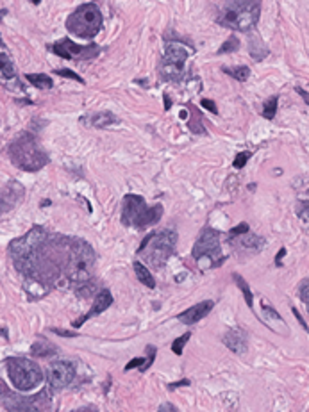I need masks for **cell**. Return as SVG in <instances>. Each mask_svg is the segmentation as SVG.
Returning a JSON list of instances; mask_svg holds the SVG:
<instances>
[{"instance_id":"obj_42","label":"cell","mask_w":309,"mask_h":412,"mask_svg":"<svg viewBox=\"0 0 309 412\" xmlns=\"http://www.w3.org/2000/svg\"><path fill=\"white\" fill-rule=\"evenodd\" d=\"M74 412H99V411H97L93 405H88V407H81V409H77V411H74Z\"/></svg>"},{"instance_id":"obj_5","label":"cell","mask_w":309,"mask_h":412,"mask_svg":"<svg viewBox=\"0 0 309 412\" xmlns=\"http://www.w3.org/2000/svg\"><path fill=\"white\" fill-rule=\"evenodd\" d=\"M66 29L81 39H91L102 29V13L95 4H84L66 20Z\"/></svg>"},{"instance_id":"obj_2","label":"cell","mask_w":309,"mask_h":412,"mask_svg":"<svg viewBox=\"0 0 309 412\" xmlns=\"http://www.w3.org/2000/svg\"><path fill=\"white\" fill-rule=\"evenodd\" d=\"M9 157L16 168L23 172H40L48 162L47 154L43 152L38 139L29 132H21L9 146Z\"/></svg>"},{"instance_id":"obj_9","label":"cell","mask_w":309,"mask_h":412,"mask_svg":"<svg viewBox=\"0 0 309 412\" xmlns=\"http://www.w3.org/2000/svg\"><path fill=\"white\" fill-rule=\"evenodd\" d=\"M52 52L56 56L63 59H75V61H82V59H93L99 56L100 48L97 45H79L72 39H59L52 47Z\"/></svg>"},{"instance_id":"obj_18","label":"cell","mask_w":309,"mask_h":412,"mask_svg":"<svg viewBox=\"0 0 309 412\" xmlns=\"http://www.w3.org/2000/svg\"><path fill=\"white\" fill-rule=\"evenodd\" d=\"M132 266H134V273H136L138 280L142 282L143 286L148 287V289H154V287H156V278L152 276V273L148 272V268L145 266V264H142L140 261H136Z\"/></svg>"},{"instance_id":"obj_10","label":"cell","mask_w":309,"mask_h":412,"mask_svg":"<svg viewBox=\"0 0 309 412\" xmlns=\"http://www.w3.org/2000/svg\"><path fill=\"white\" fill-rule=\"evenodd\" d=\"M75 376V366L68 360H56L47 371V380L54 389H63L72 384Z\"/></svg>"},{"instance_id":"obj_8","label":"cell","mask_w":309,"mask_h":412,"mask_svg":"<svg viewBox=\"0 0 309 412\" xmlns=\"http://www.w3.org/2000/svg\"><path fill=\"white\" fill-rule=\"evenodd\" d=\"M193 257L197 261L209 259L211 268L218 264V259H222V248H220V232L213 229H204L200 234L199 241L193 246Z\"/></svg>"},{"instance_id":"obj_26","label":"cell","mask_w":309,"mask_h":412,"mask_svg":"<svg viewBox=\"0 0 309 412\" xmlns=\"http://www.w3.org/2000/svg\"><path fill=\"white\" fill-rule=\"evenodd\" d=\"M0 72L7 78H13L16 75V70L11 63V59L7 58V54H0Z\"/></svg>"},{"instance_id":"obj_29","label":"cell","mask_w":309,"mask_h":412,"mask_svg":"<svg viewBox=\"0 0 309 412\" xmlns=\"http://www.w3.org/2000/svg\"><path fill=\"white\" fill-rule=\"evenodd\" d=\"M189 337H191V332H186V334H183L181 337H177V339L172 343V352L175 355H183V350H184V344L188 343Z\"/></svg>"},{"instance_id":"obj_30","label":"cell","mask_w":309,"mask_h":412,"mask_svg":"<svg viewBox=\"0 0 309 412\" xmlns=\"http://www.w3.org/2000/svg\"><path fill=\"white\" fill-rule=\"evenodd\" d=\"M191 113H193V120L189 121V129H191V132H195V134H204V125H202V121H200V116H199V113H197V109L191 107Z\"/></svg>"},{"instance_id":"obj_27","label":"cell","mask_w":309,"mask_h":412,"mask_svg":"<svg viewBox=\"0 0 309 412\" xmlns=\"http://www.w3.org/2000/svg\"><path fill=\"white\" fill-rule=\"evenodd\" d=\"M277 104H279L277 97H272V98H268L267 102H265V105H263V116H265L267 120H272L273 116H275V113H277Z\"/></svg>"},{"instance_id":"obj_34","label":"cell","mask_w":309,"mask_h":412,"mask_svg":"<svg viewBox=\"0 0 309 412\" xmlns=\"http://www.w3.org/2000/svg\"><path fill=\"white\" fill-rule=\"evenodd\" d=\"M300 298H302L304 305H309V280L308 278H304L302 284H300Z\"/></svg>"},{"instance_id":"obj_37","label":"cell","mask_w":309,"mask_h":412,"mask_svg":"<svg viewBox=\"0 0 309 412\" xmlns=\"http://www.w3.org/2000/svg\"><path fill=\"white\" fill-rule=\"evenodd\" d=\"M157 412H177V409H175V405L170 402H165L159 405V409H157Z\"/></svg>"},{"instance_id":"obj_40","label":"cell","mask_w":309,"mask_h":412,"mask_svg":"<svg viewBox=\"0 0 309 412\" xmlns=\"http://www.w3.org/2000/svg\"><path fill=\"white\" fill-rule=\"evenodd\" d=\"M291 311H293V314H295V316H297V319H299L300 323H302V327H304V330H308V323H306V321H304V318H302V314H300L299 311H297V309H295V307L291 309Z\"/></svg>"},{"instance_id":"obj_44","label":"cell","mask_w":309,"mask_h":412,"mask_svg":"<svg viewBox=\"0 0 309 412\" xmlns=\"http://www.w3.org/2000/svg\"><path fill=\"white\" fill-rule=\"evenodd\" d=\"M170 105H172V102H170V97L168 95H165V109H170Z\"/></svg>"},{"instance_id":"obj_16","label":"cell","mask_w":309,"mask_h":412,"mask_svg":"<svg viewBox=\"0 0 309 412\" xmlns=\"http://www.w3.org/2000/svg\"><path fill=\"white\" fill-rule=\"evenodd\" d=\"M163 216V205L157 204V205H152V207H145V211L142 213V216L138 218V221L134 223V227L140 230L147 229V227H150V225H156L159 219H161Z\"/></svg>"},{"instance_id":"obj_45","label":"cell","mask_w":309,"mask_h":412,"mask_svg":"<svg viewBox=\"0 0 309 412\" xmlns=\"http://www.w3.org/2000/svg\"><path fill=\"white\" fill-rule=\"evenodd\" d=\"M31 2H32V4H36V5H38L40 2H41V0H31Z\"/></svg>"},{"instance_id":"obj_32","label":"cell","mask_w":309,"mask_h":412,"mask_svg":"<svg viewBox=\"0 0 309 412\" xmlns=\"http://www.w3.org/2000/svg\"><path fill=\"white\" fill-rule=\"evenodd\" d=\"M247 232H248V223H240V225H236L234 229H231V232H229V239H234V237L247 234Z\"/></svg>"},{"instance_id":"obj_41","label":"cell","mask_w":309,"mask_h":412,"mask_svg":"<svg viewBox=\"0 0 309 412\" xmlns=\"http://www.w3.org/2000/svg\"><path fill=\"white\" fill-rule=\"evenodd\" d=\"M286 255V248H281L279 250V254H277V257H275V262H277V266H281V259Z\"/></svg>"},{"instance_id":"obj_38","label":"cell","mask_w":309,"mask_h":412,"mask_svg":"<svg viewBox=\"0 0 309 412\" xmlns=\"http://www.w3.org/2000/svg\"><path fill=\"white\" fill-rule=\"evenodd\" d=\"M52 332H56V334H59V335H64V337H75V332H66V330H63V329H52Z\"/></svg>"},{"instance_id":"obj_35","label":"cell","mask_w":309,"mask_h":412,"mask_svg":"<svg viewBox=\"0 0 309 412\" xmlns=\"http://www.w3.org/2000/svg\"><path fill=\"white\" fill-rule=\"evenodd\" d=\"M143 364H145V357H136V359H132L131 362H127L125 371H131V370H134V368H142Z\"/></svg>"},{"instance_id":"obj_1","label":"cell","mask_w":309,"mask_h":412,"mask_svg":"<svg viewBox=\"0 0 309 412\" xmlns=\"http://www.w3.org/2000/svg\"><path fill=\"white\" fill-rule=\"evenodd\" d=\"M261 0H224L218 9V23L234 31L247 32L259 21Z\"/></svg>"},{"instance_id":"obj_31","label":"cell","mask_w":309,"mask_h":412,"mask_svg":"<svg viewBox=\"0 0 309 412\" xmlns=\"http://www.w3.org/2000/svg\"><path fill=\"white\" fill-rule=\"evenodd\" d=\"M248 159H250V152H240V154L236 156L232 166H234L236 170H241V168H245V164H247Z\"/></svg>"},{"instance_id":"obj_43","label":"cell","mask_w":309,"mask_h":412,"mask_svg":"<svg viewBox=\"0 0 309 412\" xmlns=\"http://www.w3.org/2000/svg\"><path fill=\"white\" fill-rule=\"evenodd\" d=\"M297 93H300L302 97H304V102L308 104V91H304V89H300V88H297Z\"/></svg>"},{"instance_id":"obj_46","label":"cell","mask_w":309,"mask_h":412,"mask_svg":"<svg viewBox=\"0 0 309 412\" xmlns=\"http://www.w3.org/2000/svg\"><path fill=\"white\" fill-rule=\"evenodd\" d=\"M0 45H2V38H0Z\"/></svg>"},{"instance_id":"obj_14","label":"cell","mask_w":309,"mask_h":412,"mask_svg":"<svg viewBox=\"0 0 309 412\" xmlns=\"http://www.w3.org/2000/svg\"><path fill=\"white\" fill-rule=\"evenodd\" d=\"M213 305H215V303L211 302V300H206V302L197 303V305H193V307L186 309L184 313L179 314V321H183L184 325H193V323H197V321H200V319L206 318V316H207V314L211 313Z\"/></svg>"},{"instance_id":"obj_33","label":"cell","mask_w":309,"mask_h":412,"mask_svg":"<svg viewBox=\"0 0 309 412\" xmlns=\"http://www.w3.org/2000/svg\"><path fill=\"white\" fill-rule=\"evenodd\" d=\"M56 73L58 75H61V77H66V78H74V80H77V82H81L82 84L84 80H82V77L81 75H77L75 72H72V70H68V68H61V70H56Z\"/></svg>"},{"instance_id":"obj_15","label":"cell","mask_w":309,"mask_h":412,"mask_svg":"<svg viewBox=\"0 0 309 412\" xmlns=\"http://www.w3.org/2000/svg\"><path fill=\"white\" fill-rule=\"evenodd\" d=\"M224 343L231 352L243 355L247 352V334L243 329H231L224 335Z\"/></svg>"},{"instance_id":"obj_12","label":"cell","mask_w":309,"mask_h":412,"mask_svg":"<svg viewBox=\"0 0 309 412\" xmlns=\"http://www.w3.org/2000/svg\"><path fill=\"white\" fill-rule=\"evenodd\" d=\"M111 303H113V294H111V291L109 289H102V291L95 296L93 305H91V309H89L88 313L84 314L82 318H79L77 321H74V329H81L84 321H88L89 318H95V316L102 314L104 311H107V309L111 307Z\"/></svg>"},{"instance_id":"obj_22","label":"cell","mask_w":309,"mask_h":412,"mask_svg":"<svg viewBox=\"0 0 309 412\" xmlns=\"http://www.w3.org/2000/svg\"><path fill=\"white\" fill-rule=\"evenodd\" d=\"M9 412H43V411L34 402H31V400H16L15 405L9 407Z\"/></svg>"},{"instance_id":"obj_28","label":"cell","mask_w":309,"mask_h":412,"mask_svg":"<svg viewBox=\"0 0 309 412\" xmlns=\"http://www.w3.org/2000/svg\"><path fill=\"white\" fill-rule=\"evenodd\" d=\"M240 48V39L238 38H229V39H226L224 41V45H222L220 48H218V56H224V54H231V52H236Z\"/></svg>"},{"instance_id":"obj_7","label":"cell","mask_w":309,"mask_h":412,"mask_svg":"<svg viewBox=\"0 0 309 412\" xmlns=\"http://www.w3.org/2000/svg\"><path fill=\"white\" fill-rule=\"evenodd\" d=\"M188 56V48L184 47L183 43H168L166 48H165V54H163L161 66H159L163 78L175 82L183 77L184 63H186Z\"/></svg>"},{"instance_id":"obj_20","label":"cell","mask_w":309,"mask_h":412,"mask_svg":"<svg viewBox=\"0 0 309 412\" xmlns=\"http://www.w3.org/2000/svg\"><path fill=\"white\" fill-rule=\"evenodd\" d=\"M56 353H58V348L52 343H48V341H45V343H34L31 346L32 357H50V355H56Z\"/></svg>"},{"instance_id":"obj_3","label":"cell","mask_w":309,"mask_h":412,"mask_svg":"<svg viewBox=\"0 0 309 412\" xmlns=\"http://www.w3.org/2000/svg\"><path fill=\"white\" fill-rule=\"evenodd\" d=\"M175 243H177V234L173 230H161V232H152L142 241L138 248L140 255H145V261L152 268H163L166 261L175 252Z\"/></svg>"},{"instance_id":"obj_11","label":"cell","mask_w":309,"mask_h":412,"mask_svg":"<svg viewBox=\"0 0 309 412\" xmlns=\"http://www.w3.org/2000/svg\"><path fill=\"white\" fill-rule=\"evenodd\" d=\"M147 204L145 198L140 195H125L124 196V204H122V223L125 227H134L138 218L142 216Z\"/></svg>"},{"instance_id":"obj_13","label":"cell","mask_w":309,"mask_h":412,"mask_svg":"<svg viewBox=\"0 0 309 412\" xmlns=\"http://www.w3.org/2000/svg\"><path fill=\"white\" fill-rule=\"evenodd\" d=\"M23 198V188L18 182H9L0 193V213H7L20 204Z\"/></svg>"},{"instance_id":"obj_19","label":"cell","mask_w":309,"mask_h":412,"mask_svg":"<svg viewBox=\"0 0 309 412\" xmlns=\"http://www.w3.org/2000/svg\"><path fill=\"white\" fill-rule=\"evenodd\" d=\"M231 241L241 245V248H254V250H259L263 246V243H265L263 237L250 234V232H247V234H243V235H238V237H234V239H231Z\"/></svg>"},{"instance_id":"obj_25","label":"cell","mask_w":309,"mask_h":412,"mask_svg":"<svg viewBox=\"0 0 309 412\" xmlns=\"http://www.w3.org/2000/svg\"><path fill=\"white\" fill-rule=\"evenodd\" d=\"M224 70V73H227V75H231V77H234L236 80H240V82H245L247 78H248V75H250V68L248 66H236V68H222Z\"/></svg>"},{"instance_id":"obj_39","label":"cell","mask_w":309,"mask_h":412,"mask_svg":"<svg viewBox=\"0 0 309 412\" xmlns=\"http://www.w3.org/2000/svg\"><path fill=\"white\" fill-rule=\"evenodd\" d=\"M181 386H189V380L188 378H184V380H179V382H172V384H170V389H175V387H181Z\"/></svg>"},{"instance_id":"obj_36","label":"cell","mask_w":309,"mask_h":412,"mask_svg":"<svg viewBox=\"0 0 309 412\" xmlns=\"http://www.w3.org/2000/svg\"><path fill=\"white\" fill-rule=\"evenodd\" d=\"M202 107L207 111H211V113H218V109H216V104L213 102V100H207V98H202Z\"/></svg>"},{"instance_id":"obj_21","label":"cell","mask_w":309,"mask_h":412,"mask_svg":"<svg viewBox=\"0 0 309 412\" xmlns=\"http://www.w3.org/2000/svg\"><path fill=\"white\" fill-rule=\"evenodd\" d=\"M25 78L32 86H36L40 89H50L52 88V78L45 75V73H27Z\"/></svg>"},{"instance_id":"obj_23","label":"cell","mask_w":309,"mask_h":412,"mask_svg":"<svg viewBox=\"0 0 309 412\" xmlns=\"http://www.w3.org/2000/svg\"><path fill=\"white\" fill-rule=\"evenodd\" d=\"M250 56L256 61H261V59H265L268 56V48L263 45V41H259L257 38H254V39H250Z\"/></svg>"},{"instance_id":"obj_24","label":"cell","mask_w":309,"mask_h":412,"mask_svg":"<svg viewBox=\"0 0 309 412\" xmlns=\"http://www.w3.org/2000/svg\"><path fill=\"white\" fill-rule=\"evenodd\" d=\"M234 282L238 284V287L241 289V293H243V296H245V302H247V305L248 307H254V294H252V291H250V287H248V284H247L243 278H241L238 273H234Z\"/></svg>"},{"instance_id":"obj_4","label":"cell","mask_w":309,"mask_h":412,"mask_svg":"<svg viewBox=\"0 0 309 412\" xmlns=\"http://www.w3.org/2000/svg\"><path fill=\"white\" fill-rule=\"evenodd\" d=\"M93 264L95 254L91 250V246L81 239L70 241L68 259H66V266H64V273L68 275L70 280H88L89 275H91V270H93Z\"/></svg>"},{"instance_id":"obj_17","label":"cell","mask_w":309,"mask_h":412,"mask_svg":"<svg viewBox=\"0 0 309 412\" xmlns=\"http://www.w3.org/2000/svg\"><path fill=\"white\" fill-rule=\"evenodd\" d=\"M81 121L89 127H99L100 129V127H109L113 123H118L120 120L111 111H102V113H97V115L84 116V118H81Z\"/></svg>"},{"instance_id":"obj_6","label":"cell","mask_w":309,"mask_h":412,"mask_svg":"<svg viewBox=\"0 0 309 412\" xmlns=\"http://www.w3.org/2000/svg\"><path fill=\"white\" fill-rule=\"evenodd\" d=\"M5 368H7L11 384L18 391H32L43 382V371L34 360L11 357L5 362Z\"/></svg>"}]
</instances>
